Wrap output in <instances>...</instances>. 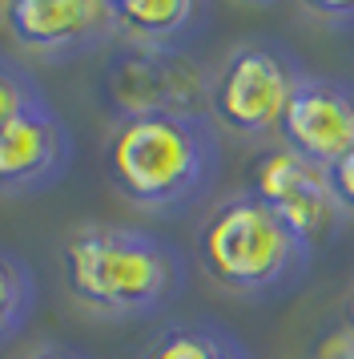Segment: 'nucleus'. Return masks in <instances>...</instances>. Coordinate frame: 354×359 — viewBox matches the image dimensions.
Wrapping results in <instances>:
<instances>
[{"label":"nucleus","mask_w":354,"mask_h":359,"mask_svg":"<svg viewBox=\"0 0 354 359\" xmlns=\"http://www.w3.org/2000/svg\"><path fill=\"white\" fill-rule=\"evenodd\" d=\"M105 174L113 190L149 214H181L213 190L222 142L209 117L153 114L113 121L105 137Z\"/></svg>","instance_id":"obj_1"},{"label":"nucleus","mask_w":354,"mask_h":359,"mask_svg":"<svg viewBox=\"0 0 354 359\" xmlns=\"http://www.w3.org/2000/svg\"><path fill=\"white\" fill-rule=\"evenodd\" d=\"M64 287L105 319L157 315L185 291V259L161 234L117 222H80L61 243Z\"/></svg>","instance_id":"obj_2"},{"label":"nucleus","mask_w":354,"mask_h":359,"mask_svg":"<svg viewBox=\"0 0 354 359\" xmlns=\"http://www.w3.org/2000/svg\"><path fill=\"white\" fill-rule=\"evenodd\" d=\"M197 262L238 299H282L306 278L314 246L250 190L222 198L197 230Z\"/></svg>","instance_id":"obj_3"},{"label":"nucleus","mask_w":354,"mask_h":359,"mask_svg":"<svg viewBox=\"0 0 354 359\" xmlns=\"http://www.w3.org/2000/svg\"><path fill=\"white\" fill-rule=\"evenodd\" d=\"M306 81L298 53L278 41H246L229 49L209 85V121L238 137H266L282 130L290 97Z\"/></svg>","instance_id":"obj_4"},{"label":"nucleus","mask_w":354,"mask_h":359,"mask_svg":"<svg viewBox=\"0 0 354 359\" xmlns=\"http://www.w3.org/2000/svg\"><path fill=\"white\" fill-rule=\"evenodd\" d=\"M209 73L190 53H161L137 45H113L109 65L101 73V93L117 121L153 114L209 117Z\"/></svg>","instance_id":"obj_5"},{"label":"nucleus","mask_w":354,"mask_h":359,"mask_svg":"<svg viewBox=\"0 0 354 359\" xmlns=\"http://www.w3.org/2000/svg\"><path fill=\"white\" fill-rule=\"evenodd\" d=\"M250 194L274 206L314 250L330 243L346 218L330 190V174L290 146H270L250 162Z\"/></svg>","instance_id":"obj_6"},{"label":"nucleus","mask_w":354,"mask_h":359,"mask_svg":"<svg viewBox=\"0 0 354 359\" xmlns=\"http://www.w3.org/2000/svg\"><path fill=\"white\" fill-rule=\"evenodd\" d=\"M4 33L32 57H80L117 41L113 0H13Z\"/></svg>","instance_id":"obj_7"},{"label":"nucleus","mask_w":354,"mask_h":359,"mask_svg":"<svg viewBox=\"0 0 354 359\" xmlns=\"http://www.w3.org/2000/svg\"><path fill=\"white\" fill-rule=\"evenodd\" d=\"M282 146L298 158L330 170L354 154V85L342 77H310L290 97L282 117Z\"/></svg>","instance_id":"obj_8"},{"label":"nucleus","mask_w":354,"mask_h":359,"mask_svg":"<svg viewBox=\"0 0 354 359\" xmlns=\"http://www.w3.org/2000/svg\"><path fill=\"white\" fill-rule=\"evenodd\" d=\"M73 165V133L52 105L0 126V194H36L48 190Z\"/></svg>","instance_id":"obj_9"},{"label":"nucleus","mask_w":354,"mask_h":359,"mask_svg":"<svg viewBox=\"0 0 354 359\" xmlns=\"http://www.w3.org/2000/svg\"><path fill=\"white\" fill-rule=\"evenodd\" d=\"M113 13L121 45L161 53H185L209 17V8L197 0H113Z\"/></svg>","instance_id":"obj_10"},{"label":"nucleus","mask_w":354,"mask_h":359,"mask_svg":"<svg viewBox=\"0 0 354 359\" xmlns=\"http://www.w3.org/2000/svg\"><path fill=\"white\" fill-rule=\"evenodd\" d=\"M141 359H254L250 347L222 323L209 319H185V323L161 327L145 343Z\"/></svg>","instance_id":"obj_11"},{"label":"nucleus","mask_w":354,"mask_h":359,"mask_svg":"<svg viewBox=\"0 0 354 359\" xmlns=\"http://www.w3.org/2000/svg\"><path fill=\"white\" fill-rule=\"evenodd\" d=\"M36 307V275L20 255L0 246V343H8L29 323Z\"/></svg>","instance_id":"obj_12"},{"label":"nucleus","mask_w":354,"mask_h":359,"mask_svg":"<svg viewBox=\"0 0 354 359\" xmlns=\"http://www.w3.org/2000/svg\"><path fill=\"white\" fill-rule=\"evenodd\" d=\"M36 105H45V93L24 65H16L8 57H0V126H8L13 117L29 114Z\"/></svg>","instance_id":"obj_13"},{"label":"nucleus","mask_w":354,"mask_h":359,"mask_svg":"<svg viewBox=\"0 0 354 359\" xmlns=\"http://www.w3.org/2000/svg\"><path fill=\"white\" fill-rule=\"evenodd\" d=\"M326 174H330V190H334L342 214L354 218V154H346V158H342L338 165H330Z\"/></svg>","instance_id":"obj_14"},{"label":"nucleus","mask_w":354,"mask_h":359,"mask_svg":"<svg viewBox=\"0 0 354 359\" xmlns=\"http://www.w3.org/2000/svg\"><path fill=\"white\" fill-rule=\"evenodd\" d=\"M302 359H354V335L346 327H338L334 335H326L318 347H310Z\"/></svg>","instance_id":"obj_15"},{"label":"nucleus","mask_w":354,"mask_h":359,"mask_svg":"<svg viewBox=\"0 0 354 359\" xmlns=\"http://www.w3.org/2000/svg\"><path fill=\"white\" fill-rule=\"evenodd\" d=\"M24 359H89V355L77 351V347H64V343H41V347H32Z\"/></svg>","instance_id":"obj_16"},{"label":"nucleus","mask_w":354,"mask_h":359,"mask_svg":"<svg viewBox=\"0 0 354 359\" xmlns=\"http://www.w3.org/2000/svg\"><path fill=\"white\" fill-rule=\"evenodd\" d=\"M310 8H314L318 17H326V20H346V17H354V4H318V0H314Z\"/></svg>","instance_id":"obj_17"},{"label":"nucleus","mask_w":354,"mask_h":359,"mask_svg":"<svg viewBox=\"0 0 354 359\" xmlns=\"http://www.w3.org/2000/svg\"><path fill=\"white\" fill-rule=\"evenodd\" d=\"M342 327L354 335V291H351V299H346V319H342Z\"/></svg>","instance_id":"obj_18"},{"label":"nucleus","mask_w":354,"mask_h":359,"mask_svg":"<svg viewBox=\"0 0 354 359\" xmlns=\"http://www.w3.org/2000/svg\"><path fill=\"white\" fill-rule=\"evenodd\" d=\"M4 13H8V4H0V29H4Z\"/></svg>","instance_id":"obj_19"}]
</instances>
